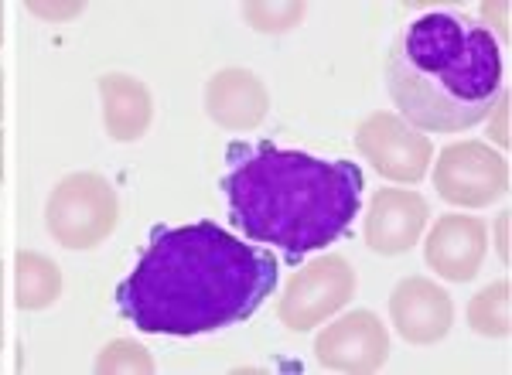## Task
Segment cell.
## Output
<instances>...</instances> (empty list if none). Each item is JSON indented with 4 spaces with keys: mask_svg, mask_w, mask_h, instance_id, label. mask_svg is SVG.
<instances>
[{
    "mask_svg": "<svg viewBox=\"0 0 512 375\" xmlns=\"http://www.w3.org/2000/svg\"><path fill=\"white\" fill-rule=\"evenodd\" d=\"M355 287L352 270L342 256H325V260L311 263L304 273H297L287 287V297L280 304V318L287 321V328L304 331L321 318H328L332 311L349 300Z\"/></svg>",
    "mask_w": 512,
    "mask_h": 375,
    "instance_id": "8992f818",
    "label": "cell"
},
{
    "mask_svg": "<svg viewBox=\"0 0 512 375\" xmlns=\"http://www.w3.org/2000/svg\"><path fill=\"white\" fill-rule=\"evenodd\" d=\"M355 144L376 164L379 174H386L393 181H420L427 171V161H431L427 137H420L390 113L369 116L355 133Z\"/></svg>",
    "mask_w": 512,
    "mask_h": 375,
    "instance_id": "52a82bcc",
    "label": "cell"
},
{
    "mask_svg": "<svg viewBox=\"0 0 512 375\" xmlns=\"http://www.w3.org/2000/svg\"><path fill=\"white\" fill-rule=\"evenodd\" d=\"M472 324L482 335H506L509 331V283H495L482 290L472 304Z\"/></svg>",
    "mask_w": 512,
    "mask_h": 375,
    "instance_id": "5bb4252c",
    "label": "cell"
},
{
    "mask_svg": "<svg viewBox=\"0 0 512 375\" xmlns=\"http://www.w3.org/2000/svg\"><path fill=\"white\" fill-rule=\"evenodd\" d=\"M117 222V198L110 185L96 174H76L52 195L48 225L65 246H96L103 232Z\"/></svg>",
    "mask_w": 512,
    "mask_h": 375,
    "instance_id": "277c9868",
    "label": "cell"
},
{
    "mask_svg": "<svg viewBox=\"0 0 512 375\" xmlns=\"http://www.w3.org/2000/svg\"><path fill=\"white\" fill-rule=\"evenodd\" d=\"M485 256V225L465 215H448L427 239V263L448 280H472Z\"/></svg>",
    "mask_w": 512,
    "mask_h": 375,
    "instance_id": "8fae6325",
    "label": "cell"
},
{
    "mask_svg": "<svg viewBox=\"0 0 512 375\" xmlns=\"http://www.w3.org/2000/svg\"><path fill=\"white\" fill-rule=\"evenodd\" d=\"M277 270L274 253L202 219L154 232L117 304L144 335L192 338L253 318L274 297Z\"/></svg>",
    "mask_w": 512,
    "mask_h": 375,
    "instance_id": "6da1fadb",
    "label": "cell"
},
{
    "mask_svg": "<svg viewBox=\"0 0 512 375\" xmlns=\"http://www.w3.org/2000/svg\"><path fill=\"white\" fill-rule=\"evenodd\" d=\"M59 266H52L45 256L21 253L18 256V304L21 307H45L59 297Z\"/></svg>",
    "mask_w": 512,
    "mask_h": 375,
    "instance_id": "4fadbf2b",
    "label": "cell"
},
{
    "mask_svg": "<svg viewBox=\"0 0 512 375\" xmlns=\"http://www.w3.org/2000/svg\"><path fill=\"white\" fill-rule=\"evenodd\" d=\"M427 222V202L414 191H379L366 215V243L383 256L407 253Z\"/></svg>",
    "mask_w": 512,
    "mask_h": 375,
    "instance_id": "30bf717a",
    "label": "cell"
},
{
    "mask_svg": "<svg viewBox=\"0 0 512 375\" xmlns=\"http://www.w3.org/2000/svg\"><path fill=\"white\" fill-rule=\"evenodd\" d=\"M390 314L393 324L407 341H417V345H431V341L444 338L451 328L454 307L451 297L444 294L441 287H434L431 280H403L400 287L393 290L390 300Z\"/></svg>",
    "mask_w": 512,
    "mask_h": 375,
    "instance_id": "9c48e42d",
    "label": "cell"
},
{
    "mask_svg": "<svg viewBox=\"0 0 512 375\" xmlns=\"http://www.w3.org/2000/svg\"><path fill=\"white\" fill-rule=\"evenodd\" d=\"M222 188L229 219L250 243L277 246L297 260L349 232L366 178L355 161H321L301 150L260 144L229 150Z\"/></svg>",
    "mask_w": 512,
    "mask_h": 375,
    "instance_id": "7a4b0ae2",
    "label": "cell"
},
{
    "mask_svg": "<svg viewBox=\"0 0 512 375\" xmlns=\"http://www.w3.org/2000/svg\"><path fill=\"white\" fill-rule=\"evenodd\" d=\"M106 93V123H110L113 137L117 140H134L140 137V130L147 127V93L134 82H127L123 75H113V79L103 82Z\"/></svg>",
    "mask_w": 512,
    "mask_h": 375,
    "instance_id": "7c38bea8",
    "label": "cell"
},
{
    "mask_svg": "<svg viewBox=\"0 0 512 375\" xmlns=\"http://www.w3.org/2000/svg\"><path fill=\"white\" fill-rule=\"evenodd\" d=\"M386 86L410 127L472 130L502 99V52L475 21L448 11L424 14L393 41Z\"/></svg>",
    "mask_w": 512,
    "mask_h": 375,
    "instance_id": "3957f363",
    "label": "cell"
},
{
    "mask_svg": "<svg viewBox=\"0 0 512 375\" xmlns=\"http://www.w3.org/2000/svg\"><path fill=\"white\" fill-rule=\"evenodd\" d=\"M509 171L485 144H454L437 161V188L454 205H489L506 191Z\"/></svg>",
    "mask_w": 512,
    "mask_h": 375,
    "instance_id": "5b68a950",
    "label": "cell"
},
{
    "mask_svg": "<svg viewBox=\"0 0 512 375\" xmlns=\"http://www.w3.org/2000/svg\"><path fill=\"white\" fill-rule=\"evenodd\" d=\"M318 362L338 372H373L386 362V331L369 311H355L318 338Z\"/></svg>",
    "mask_w": 512,
    "mask_h": 375,
    "instance_id": "ba28073f",
    "label": "cell"
}]
</instances>
